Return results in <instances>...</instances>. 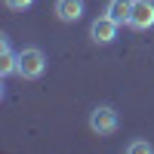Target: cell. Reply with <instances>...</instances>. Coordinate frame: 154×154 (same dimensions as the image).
Listing matches in <instances>:
<instances>
[{
	"label": "cell",
	"mask_w": 154,
	"mask_h": 154,
	"mask_svg": "<svg viewBox=\"0 0 154 154\" xmlns=\"http://www.w3.org/2000/svg\"><path fill=\"white\" fill-rule=\"evenodd\" d=\"M56 16L65 25L80 22L83 19V0H56Z\"/></svg>",
	"instance_id": "5"
},
{
	"label": "cell",
	"mask_w": 154,
	"mask_h": 154,
	"mask_svg": "<svg viewBox=\"0 0 154 154\" xmlns=\"http://www.w3.org/2000/svg\"><path fill=\"white\" fill-rule=\"evenodd\" d=\"M117 28H120V25L105 12V16H99L93 25H89V37H93V43H102V46H105V43H111L114 37H117Z\"/></svg>",
	"instance_id": "4"
},
{
	"label": "cell",
	"mask_w": 154,
	"mask_h": 154,
	"mask_svg": "<svg viewBox=\"0 0 154 154\" xmlns=\"http://www.w3.org/2000/svg\"><path fill=\"white\" fill-rule=\"evenodd\" d=\"M105 12L117 22V25H130V16H133V0H108Z\"/></svg>",
	"instance_id": "7"
},
{
	"label": "cell",
	"mask_w": 154,
	"mask_h": 154,
	"mask_svg": "<svg viewBox=\"0 0 154 154\" xmlns=\"http://www.w3.org/2000/svg\"><path fill=\"white\" fill-rule=\"evenodd\" d=\"M9 74H19V53H12L9 40L3 37V43H0V77H9Z\"/></svg>",
	"instance_id": "6"
},
{
	"label": "cell",
	"mask_w": 154,
	"mask_h": 154,
	"mask_svg": "<svg viewBox=\"0 0 154 154\" xmlns=\"http://www.w3.org/2000/svg\"><path fill=\"white\" fill-rule=\"evenodd\" d=\"M46 71V56L40 46H25L19 53V77L25 80H37V77H43Z\"/></svg>",
	"instance_id": "1"
},
{
	"label": "cell",
	"mask_w": 154,
	"mask_h": 154,
	"mask_svg": "<svg viewBox=\"0 0 154 154\" xmlns=\"http://www.w3.org/2000/svg\"><path fill=\"white\" fill-rule=\"evenodd\" d=\"M126 151H130V154H139V151H151V145H148V142H133Z\"/></svg>",
	"instance_id": "9"
},
{
	"label": "cell",
	"mask_w": 154,
	"mask_h": 154,
	"mask_svg": "<svg viewBox=\"0 0 154 154\" xmlns=\"http://www.w3.org/2000/svg\"><path fill=\"white\" fill-rule=\"evenodd\" d=\"M117 126H120V117H117V111L111 105H96L89 111V130L96 136H114Z\"/></svg>",
	"instance_id": "2"
},
{
	"label": "cell",
	"mask_w": 154,
	"mask_h": 154,
	"mask_svg": "<svg viewBox=\"0 0 154 154\" xmlns=\"http://www.w3.org/2000/svg\"><path fill=\"white\" fill-rule=\"evenodd\" d=\"M3 3H6L12 12H22V9H28V6L34 3V0H3Z\"/></svg>",
	"instance_id": "8"
},
{
	"label": "cell",
	"mask_w": 154,
	"mask_h": 154,
	"mask_svg": "<svg viewBox=\"0 0 154 154\" xmlns=\"http://www.w3.org/2000/svg\"><path fill=\"white\" fill-rule=\"evenodd\" d=\"M130 28H136V31H148V28H154V0H133Z\"/></svg>",
	"instance_id": "3"
}]
</instances>
